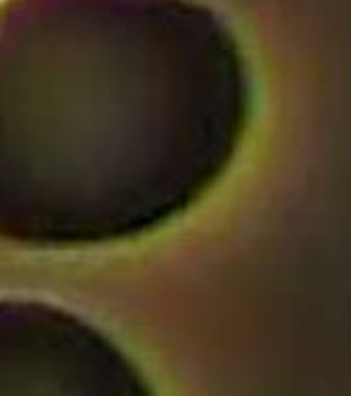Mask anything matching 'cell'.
<instances>
[{
    "instance_id": "cell-1",
    "label": "cell",
    "mask_w": 351,
    "mask_h": 396,
    "mask_svg": "<svg viewBox=\"0 0 351 396\" xmlns=\"http://www.w3.org/2000/svg\"><path fill=\"white\" fill-rule=\"evenodd\" d=\"M246 79L228 29L190 0L0 2V234H132L228 165Z\"/></svg>"
},
{
    "instance_id": "cell-2",
    "label": "cell",
    "mask_w": 351,
    "mask_h": 396,
    "mask_svg": "<svg viewBox=\"0 0 351 396\" xmlns=\"http://www.w3.org/2000/svg\"><path fill=\"white\" fill-rule=\"evenodd\" d=\"M0 396H149L130 363L65 312L0 304Z\"/></svg>"
}]
</instances>
